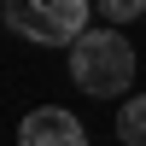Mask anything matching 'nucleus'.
I'll use <instances>...</instances> for the list:
<instances>
[{
	"instance_id": "5",
	"label": "nucleus",
	"mask_w": 146,
	"mask_h": 146,
	"mask_svg": "<svg viewBox=\"0 0 146 146\" xmlns=\"http://www.w3.org/2000/svg\"><path fill=\"white\" fill-rule=\"evenodd\" d=\"M100 12H105L111 23H135L140 12H146V0H100Z\"/></svg>"
},
{
	"instance_id": "4",
	"label": "nucleus",
	"mask_w": 146,
	"mask_h": 146,
	"mask_svg": "<svg viewBox=\"0 0 146 146\" xmlns=\"http://www.w3.org/2000/svg\"><path fill=\"white\" fill-rule=\"evenodd\" d=\"M117 140H123V146H146V94H135V100L123 105V117H117Z\"/></svg>"
},
{
	"instance_id": "3",
	"label": "nucleus",
	"mask_w": 146,
	"mask_h": 146,
	"mask_svg": "<svg viewBox=\"0 0 146 146\" xmlns=\"http://www.w3.org/2000/svg\"><path fill=\"white\" fill-rule=\"evenodd\" d=\"M18 146H88V129L64 105H41L18 123Z\"/></svg>"
},
{
	"instance_id": "2",
	"label": "nucleus",
	"mask_w": 146,
	"mask_h": 146,
	"mask_svg": "<svg viewBox=\"0 0 146 146\" xmlns=\"http://www.w3.org/2000/svg\"><path fill=\"white\" fill-rule=\"evenodd\" d=\"M6 29L29 35L35 47H76L88 29V0H6Z\"/></svg>"
},
{
	"instance_id": "1",
	"label": "nucleus",
	"mask_w": 146,
	"mask_h": 146,
	"mask_svg": "<svg viewBox=\"0 0 146 146\" xmlns=\"http://www.w3.org/2000/svg\"><path fill=\"white\" fill-rule=\"evenodd\" d=\"M70 82L94 100H111L135 82V47L117 29H82L70 47Z\"/></svg>"
}]
</instances>
